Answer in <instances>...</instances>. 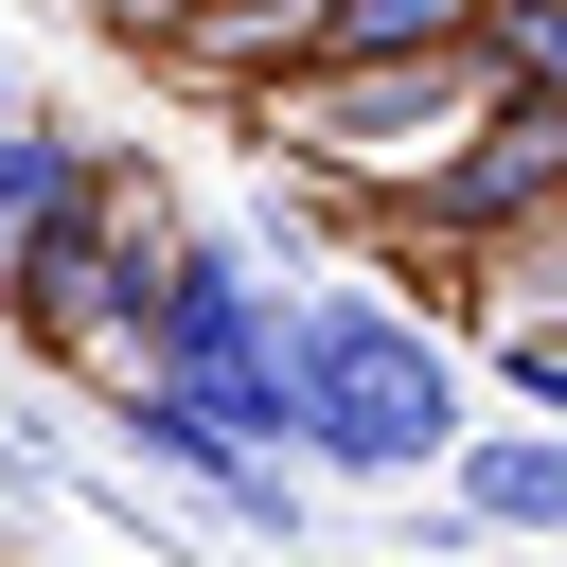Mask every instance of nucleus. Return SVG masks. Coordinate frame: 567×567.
I'll list each match as a JSON object with an SVG mask.
<instances>
[{"instance_id": "f03ea898", "label": "nucleus", "mask_w": 567, "mask_h": 567, "mask_svg": "<svg viewBox=\"0 0 567 567\" xmlns=\"http://www.w3.org/2000/svg\"><path fill=\"white\" fill-rule=\"evenodd\" d=\"M319 35H337V53H443V35H461V0H337Z\"/></svg>"}, {"instance_id": "f257e3e1", "label": "nucleus", "mask_w": 567, "mask_h": 567, "mask_svg": "<svg viewBox=\"0 0 567 567\" xmlns=\"http://www.w3.org/2000/svg\"><path fill=\"white\" fill-rule=\"evenodd\" d=\"M549 159H567V124H549V106H514V124H496V159H461V177H443V213H514Z\"/></svg>"}, {"instance_id": "7ed1b4c3", "label": "nucleus", "mask_w": 567, "mask_h": 567, "mask_svg": "<svg viewBox=\"0 0 567 567\" xmlns=\"http://www.w3.org/2000/svg\"><path fill=\"white\" fill-rule=\"evenodd\" d=\"M514 53H532V71L567 89V0H514Z\"/></svg>"}]
</instances>
